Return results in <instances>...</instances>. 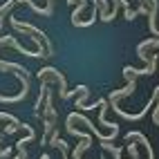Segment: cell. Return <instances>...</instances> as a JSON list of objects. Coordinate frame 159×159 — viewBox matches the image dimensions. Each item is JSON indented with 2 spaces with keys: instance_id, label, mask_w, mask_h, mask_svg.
<instances>
[{
  "instance_id": "obj_4",
  "label": "cell",
  "mask_w": 159,
  "mask_h": 159,
  "mask_svg": "<svg viewBox=\"0 0 159 159\" xmlns=\"http://www.w3.org/2000/svg\"><path fill=\"white\" fill-rule=\"evenodd\" d=\"M123 139L128 141V143H130V141H139V143H143V146H146V152H148V159H155L152 143L148 141V137H146V134H141V132H137V130H134V132H128V134L123 137Z\"/></svg>"
},
{
  "instance_id": "obj_9",
  "label": "cell",
  "mask_w": 159,
  "mask_h": 159,
  "mask_svg": "<svg viewBox=\"0 0 159 159\" xmlns=\"http://www.w3.org/2000/svg\"><path fill=\"white\" fill-rule=\"evenodd\" d=\"M119 0H112V9H110V11L108 14H105V18H103V23H112V20L116 18V11H119Z\"/></svg>"
},
{
  "instance_id": "obj_5",
  "label": "cell",
  "mask_w": 159,
  "mask_h": 159,
  "mask_svg": "<svg viewBox=\"0 0 159 159\" xmlns=\"http://www.w3.org/2000/svg\"><path fill=\"white\" fill-rule=\"evenodd\" d=\"M155 67H157V56H155V54H150V58H148V63H146V67L137 70V67L128 65V67H123V72L132 74V76H139V74H152V72H155Z\"/></svg>"
},
{
  "instance_id": "obj_3",
  "label": "cell",
  "mask_w": 159,
  "mask_h": 159,
  "mask_svg": "<svg viewBox=\"0 0 159 159\" xmlns=\"http://www.w3.org/2000/svg\"><path fill=\"white\" fill-rule=\"evenodd\" d=\"M36 74H38V79H40V76H52V79H54V81L58 83V97L63 99V94L67 92V83H65V79H63V74H61V72H58L56 67H43V70H38Z\"/></svg>"
},
{
  "instance_id": "obj_8",
  "label": "cell",
  "mask_w": 159,
  "mask_h": 159,
  "mask_svg": "<svg viewBox=\"0 0 159 159\" xmlns=\"http://www.w3.org/2000/svg\"><path fill=\"white\" fill-rule=\"evenodd\" d=\"M94 5H97V9H99V20H103V18H105V14L110 11L108 0H94Z\"/></svg>"
},
{
  "instance_id": "obj_1",
  "label": "cell",
  "mask_w": 159,
  "mask_h": 159,
  "mask_svg": "<svg viewBox=\"0 0 159 159\" xmlns=\"http://www.w3.org/2000/svg\"><path fill=\"white\" fill-rule=\"evenodd\" d=\"M65 130H67L70 134H74V137H79V139H81V143L74 148V152H72V155H74V159H81V155L90 148L92 137H90V134H85L83 130H79V128H74V121H70V119H67V123H65ZM101 159H103V157H101Z\"/></svg>"
},
{
  "instance_id": "obj_7",
  "label": "cell",
  "mask_w": 159,
  "mask_h": 159,
  "mask_svg": "<svg viewBox=\"0 0 159 159\" xmlns=\"http://www.w3.org/2000/svg\"><path fill=\"white\" fill-rule=\"evenodd\" d=\"M119 5L123 7V16H125V20H134L137 16H139V11H137V9H130V2H128V0H119Z\"/></svg>"
},
{
  "instance_id": "obj_11",
  "label": "cell",
  "mask_w": 159,
  "mask_h": 159,
  "mask_svg": "<svg viewBox=\"0 0 159 159\" xmlns=\"http://www.w3.org/2000/svg\"><path fill=\"white\" fill-rule=\"evenodd\" d=\"M0 121H9V123H18V119L14 114H7V112H0Z\"/></svg>"
},
{
  "instance_id": "obj_6",
  "label": "cell",
  "mask_w": 159,
  "mask_h": 159,
  "mask_svg": "<svg viewBox=\"0 0 159 159\" xmlns=\"http://www.w3.org/2000/svg\"><path fill=\"white\" fill-rule=\"evenodd\" d=\"M105 110H108V99H101V105H99V125L108 128L110 132H116V130H119V125H116V123H110V121H105Z\"/></svg>"
},
{
  "instance_id": "obj_2",
  "label": "cell",
  "mask_w": 159,
  "mask_h": 159,
  "mask_svg": "<svg viewBox=\"0 0 159 159\" xmlns=\"http://www.w3.org/2000/svg\"><path fill=\"white\" fill-rule=\"evenodd\" d=\"M67 119H70V121H76V123H83V125H88V128H90V130L94 132V137H97L99 141H112L114 137L119 134V132H110V134H103V132H101V130L97 128V125H94V121H90L88 116H83V114H79V112H72V114L67 116Z\"/></svg>"
},
{
  "instance_id": "obj_10",
  "label": "cell",
  "mask_w": 159,
  "mask_h": 159,
  "mask_svg": "<svg viewBox=\"0 0 159 159\" xmlns=\"http://www.w3.org/2000/svg\"><path fill=\"white\" fill-rule=\"evenodd\" d=\"M85 5H88V0H79V5H76V9L72 11V25L76 23V20H81L79 16L83 14V9H85Z\"/></svg>"
}]
</instances>
